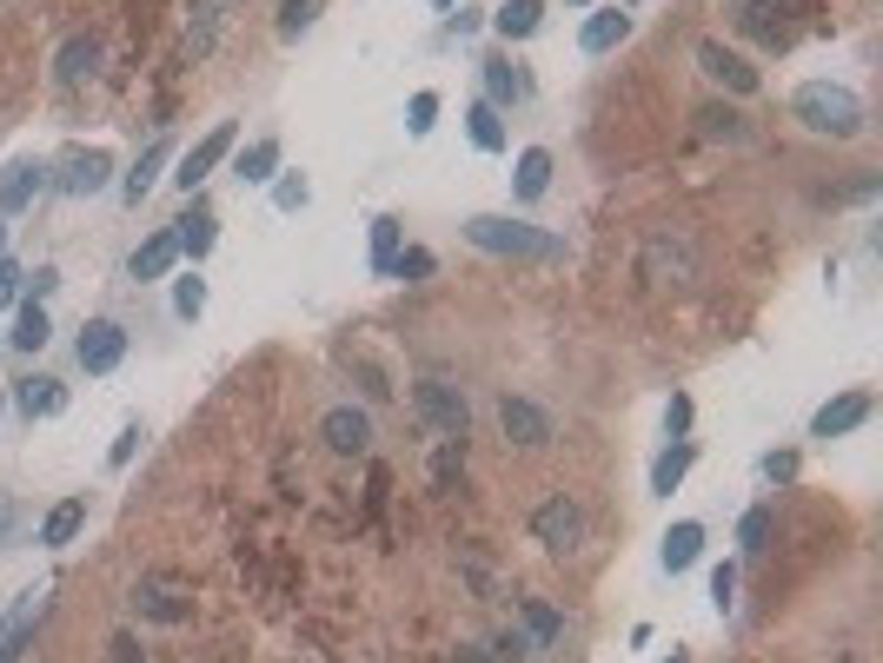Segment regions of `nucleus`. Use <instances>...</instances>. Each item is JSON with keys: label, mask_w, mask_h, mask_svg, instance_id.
Listing matches in <instances>:
<instances>
[{"label": "nucleus", "mask_w": 883, "mask_h": 663, "mask_svg": "<svg viewBox=\"0 0 883 663\" xmlns=\"http://www.w3.org/2000/svg\"><path fill=\"white\" fill-rule=\"evenodd\" d=\"M432 7H439V13H445V7H452V0H432Z\"/></svg>", "instance_id": "51"}, {"label": "nucleus", "mask_w": 883, "mask_h": 663, "mask_svg": "<svg viewBox=\"0 0 883 663\" xmlns=\"http://www.w3.org/2000/svg\"><path fill=\"white\" fill-rule=\"evenodd\" d=\"M432 120H439V93L425 86V93H412V106H405V133H412V139H425V133H432Z\"/></svg>", "instance_id": "33"}, {"label": "nucleus", "mask_w": 883, "mask_h": 663, "mask_svg": "<svg viewBox=\"0 0 883 663\" xmlns=\"http://www.w3.org/2000/svg\"><path fill=\"white\" fill-rule=\"evenodd\" d=\"M13 299H20V266H13V259H0V312H7Z\"/></svg>", "instance_id": "44"}, {"label": "nucleus", "mask_w": 883, "mask_h": 663, "mask_svg": "<svg viewBox=\"0 0 883 663\" xmlns=\"http://www.w3.org/2000/svg\"><path fill=\"white\" fill-rule=\"evenodd\" d=\"M492 27H499V40H532L545 27V0H505L492 13Z\"/></svg>", "instance_id": "23"}, {"label": "nucleus", "mask_w": 883, "mask_h": 663, "mask_svg": "<svg viewBox=\"0 0 883 663\" xmlns=\"http://www.w3.org/2000/svg\"><path fill=\"white\" fill-rule=\"evenodd\" d=\"M499 432H505V445H518V452H538V445H552V412L545 405H532V398H499Z\"/></svg>", "instance_id": "6"}, {"label": "nucleus", "mask_w": 883, "mask_h": 663, "mask_svg": "<svg viewBox=\"0 0 883 663\" xmlns=\"http://www.w3.org/2000/svg\"><path fill=\"white\" fill-rule=\"evenodd\" d=\"M166 159H173V139H153V146H146V153L133 159V173L120 179V193H126V199L140 206V199L153 193V179H160V166H166Z\"/></svg>", "instance_id": "20"}, {"label": "nucleus", "mask_w": 883, "mask_h": 663, "mask_svg": "<svg viewBox=\"0 0 883 663\" xmlns=\"http://www.w3.org/2000/svg\"><path fill=\"white\" fill-rule=\"evenodd\" d=\"M698 551H705V525H691V518H685V525H671V531H665V551H658V558H665V571L678 578V571H691V564H698Z\"/></svg>", "instance_id": "22"}, {"label": "nucleus", "mask_w": 883, "mask_h": 663, "mask_svg": "<svg viewBox=\"0 0 883 663\" xmlns=\"http://www.w3.org/2000/svg\"><path fill=\"white\" fill-rule=\"evenodd\" d=\"M665 663H691V657H685V651H671V657H665Z\"/></svg>", "instance_id": "50"}, {"label": "nucleus", "mask_w": 883, "mask_h": 663, "mask_svg": "<svg viewBox=\"0 0 883 663\" xmlns=\"http://www.w3.org/2000/svg\"><path fill=\"white\" fill-rule=\"evenodd\" d=\"M233 139H239V126H233V120L206 126V133H199V139H193V146L179 153V173H173V179H179V186L193 193V186H199V179H206V173H213V166H219V159L233 153Z\"/></svg>", "instance_id": "7"}, {"label": "nucleus", "mask_w": 883, "mask_h": 663, "mask_svg": "<svg viewBox=\"0 0 883 663\" xmlns=\"http://www.w3.org/2000/svg\"><path fill=\"white\" fill-rule=\"evenodd\" d=\"M13 525H20V498H13V491H0V551L13 545Z\"/></svg>", "instance_id": "43"}, {"label": "nucleus", "mask_w": 883, "mask_h": 663, "mask_svg": "<svg viewBox=\"0 0 883 663\" xmlns=\"http://www.w3.org/2000/svg\"><path fill=\"white\" fill-rule=\"evenodd\" d=\"M632 40V13L625 7H605V13H592L585 27H578V46L585 53H612V46H625Z\"/></svg>", "instance_id": "16"}, {"label": "nucleus", "mask_w": 883, "mask_h": 663, "mask_svg": "<svg viewBox=\"0 0 883 663\" xmlns=\"http://www.w3.org/2000/svg\"><path fill=\"white\" fill-rule=\"evenodd\" d=\"M80 525H86V498H60V505L40 518V545H47V551H60V545H73V538H80Z\"/></svg>", "instance_id": "18"}, {"label": "nucleus", "mask_w": 883, "mask_h": 663, "mask_svg": "<svg viewBox=\"0 0 883 663\" xmlns=\"http://www.w3.org/2000/svg\"><path fill=\"white\" fill-rule=\"evenodd\" d=\"M711 604H718V611L738 604V564H718V571H711Z\"/></svg>", "instance_id": "39"}, {"label": "nucleus", "mask_w": 883, "mask_h": 663, "mask_svg": "<svg viewBox=\"0 0 883 663\" xmlns=\"http://www.w3.org/2000/svg\"><path fill=\"white\" fill-rule=\"evenodd\" d=\"M738 545H745L751 558H758V551L771 545V511H764V505H751V511L738 518Z\"/></svg>", "instance_id": "32"}, {"label": "nucleus", "mask_w": 883, "mask_h": 663, "mask_svg": "<svg viewBox=\"0 0 883 663\" xmlns=\"http://www.w3.org/2000/svg\"><path fill=\"white\" fill-rule=\"evenodd\" d=\"M479 73H485V100H492V106H518V100L532 93V80L518 73V60H512V53H485V60H479Z\"/></svg>", "instance_id": "12"}, {"label": "nucleus", "mask_w": 883, "mask_h": 663, "mask_svg": "<svg viewBox=\"0 0 883 663\" xmlns=\"http://www.w3.org/2000/svg\"><path fill=\"white\" fill-rule=\"evenodd\" d=\"M53 73H60L66 86H80V80H93V73H100V40H93V33H73V40L60 46V60H53Z\"/></svg>", "instance_id": "17"}, {"label": "nucleus", "mask_w": 883, "mask_h": 663, "mask_svg": "<svg viewBox=\"0 0 883 663\" xmlns=\"http://www.w3.org/2000/svg\"><path fill=\"white\" fill-rule=\"evenodd\" d=\"M665 432H671V438L691 432V398H685V392H671V405H665Z\"/></svg>", "instance_id": "40"}, {"label": "nucleus", "mask_w": 883, "mask_h": 663, "mask_svg": "<svg viewBox=\"0 0 883 663\" xmlns=\"http://www.w3.org/2000/svg\"><path fill=\"white\" fill-rule=\"evenodd\" d=\"M665 266H671L678 279H691V246H685V239H665V232H658V239L645 246V279H658Z\"/></svg>", "instance_id": "26"}, {"label": "nucleus", "mask_w": 883, "mask_h": 663, "mask_svg": "<svg viewBox=\"0 0 883 663\" xmlns=\"http://www.w3.org/2000/svg\"><path fill=\"white\" fill-rule=\"evenodd\" d=\"M73 359H80V372H113L120 359H126V325L120 319H93V325H80V339H73Z\"/></svg>", "instance_id": "5"}, {"label": "nucleus", "mask_w": 883, "mask_h": 663, "mask_svg": "<svg viewBox=\"0 0 883 663\" xmlns=\"http://www.w3.org/2000/svg\"><path fill=\"white\" fill-rule=\"evenodd\" d=\"M0 259H7V219H0Z\"/></svg>", "instance_id": "49"}, {"label": "nucleus", "mask_w": 883, "mask_h": 663, "mask_svg": "<svg viewBox=\"0 0 883 663\" xmlns=\"http://www.w3.org/2000/svg\"><path fill=\"white\" fill-rule=\"evenodd\" d=\"M106 179H113V159H106V153H100V146H86V153H73V159H66V166H60V179H53V186H60V193H73V199H80V193H100V186H106Z\"/></svg>", "instance_id": "13"}, {"label": "nucleus", "mask_w": 883, "mask_h": 663, "mask_svg": "<svg viewBox=\"0 0 883 663\" xmlns=\"http://www.w3.org/2000/svg\"><path fill=\"white\" fill-rule=\"evenodd\" d=\"M312 20H319V0H279V33L286 40H299Z\"/></svg>", "instance_id": "35"}, {"label": "nucleus", "mask_w": 883, "mask_h": 663, "mask_svg": "<svg viewBox=\"0 0 883 663\" xmlns=\"http://www.w3.org/2000/svg\"><path fill=\"white\" fill-rule=\"evenodd\" d=\"M871 418V392H844V398H831L818 418H811V438H844V432H858Z\"/></svg>", "instance_id": "14"}, {"label": "nucleus", "mask_w": 883, "mask_h": 663, "mask_svg": "<svg viewBox=\"0 0 883 663\" xmlns=\"http://www.w3.org/2000/svg\"><path fill=\"white\" fill-rule=\"evenodd\" d=\"M133 611H140V618H153V624H179L193 604H186V598H173V591H160V584H140V591H133Z\"/></svg>", "instance_id": "28"}, {"label": "nucleus", "mask_w": 883, "mask_h": 663, "mask_svg": "<svg viewBox=\"0 0 883 663\" xmlns=\"http://www.w3.org/2000/svg\"><path fill=\"white\" fill-rule=\"evenodd\" d=\"M273 173H279V139H253V146L233 159V179H239V186H273Z\"/></svg>", "instance_id": "19"}, {"label": "nucleus", "mask_w": 883, "mask_h": 663, "mask_svg": "<svg viewBox=\"0 0 883 663\" xmlns=\"http://www.w3.org/2000/svg\"><path fill=\"white\" fill-rule=\"evenodd\" d=\"M40 193H47V166H40V159H7V166H0V219L27 213Z\"/></svg>", "instance_id": "8"}, {"label": "nucleus", "mask_w": 883, "mask_h": 663, "mask_svg": "<svg viewBox=\"0 0 883 663\" xmlns=\"http://www.w3.org/2000/svg\"><path fill=\"white\" fill-rule=\"evenodd\" d=\"M53 286H60V272H53V266H40V272H33V292H27V299H33V305H40V299H47V292H53Z\"/></svg>", "instance_id": "45"}, {"label": "nucleus", "mask_w": 883, "mask_h": 663, "mask_svg": "<svg viewBox=\"0 0 883 663\" xmlns=\"http://www.w3.org/2000/svg\"><path fill=\"white\" fill-rule=\"evenodd\" d=\"M525 638H532V644H552V638H558V611L538 604V598H525Z\"/></svg>", "instance_id": "34"}, {"label": "nucleus", "mask_w": 883, "mask_h": 663, "mask_svg": "<svg viewBox=\"0 0 883 663\" xmlns=\"http://www.w3.org/2000/svg\"><path fill=\"white\" fill-rule=\"evenodd\" d=\"M791 113L811 126V133H831V139H858L864 133V100L838 80H811L791 93Z\"/></svg>", "instance_id": "1"}, {"label": "nucleus", "mask_w": 883, "mask_h": 663, "mask_svg": "<svg viewBox=\"0 0 883 663\" xmlns=\"http://www.w3.org/2000/svg\"><path fill=\"white\" fill-rule=\"evenodd\" d=\"M113 663H140V644L133 638H113Z\"/></svg>", "instance_id": "47"}, {"label": "nucleus", "mask_w": 883, "mask_h": 663, "mask_svg": "<svg viewBox=\"0 0 883 663\" xmlns=\"http://www.w3.org/2000/svg\"><path fill=\"white\" fill-rule=\"evenodd\" d=\"M492 657H512V663H525V657H532V638H525V631H505V638L492 644Z\"/></svg>", "instance_id": "42"}, {"label": "nucleus", "mask_w": 883, "mask_h": 663, "mask_svg": "<svg viewBox=\"0 0 883 663\" xmlns=\"http://www.w3.org/2000/svg\"><path fill=\"white\" fill-rule=\"evenodd\" d=\"M698 126H705V139H731V146H738V139L751 133L738 106H705V113H698Z\"/></svg>", "instance_id": "30"}, {"label": "nucleus", "mask_w": 883, "mask_h": 663, "mask_svg": "<svg viewBox=\"0 0 883 663\" xmlns=\"http://www.w3.org/2000/svg\"><path fill=\"white\" fill-rule=\"evenodd\" d=\"M319 438H326L339 458H359V452L372 445V418H366L359 405H332V412L319 418Z\"/></svg>", "instance_id": "10"}, {"label": "nucleus", "mask_w": 883, "mask_h": 663, "mask_svg": "<svg viewBox=\"0 0 883 663\" xmlns=\"http://www.w3.org/2000/svg\"><path fill=\"white\" fill-rule=\"evenodd\" d=\"M572 7H592V0H572Z\"/></svg>", "instance_id": "52"}, {"label": "nucleus", "mask_w": 883, "mask_h": 663, "mask_svg": "<svg viewBox=\"0 0 883 663\" xmlns=\"http://www.w3.org/2000/svg\"><path fill=\"white\" fill-rule=\"evenodd\" d=\"M465 126H472V146H479V153H499V146H505V120H499V106H492V100H472Z\"/></svg>", "instance_id": "29"}, {"label": "nucleus", "mask_w": 883, "mask_h": 663, "mask_svg": "<svg viewBox=\"0 0 883 663\" xmlns=\"http://www.w3.org/2000/svg\"><path fill=\"white\" fill-rule=\"evenodd\" d=\"M465 239L479 252H499V259H565V239H552V232H538L525 219H499V213H472Z\"/></svg>", "instance_id": "2"}, {"label": "nucleus", "mask_w": 883, "mask_h": 663, "mask_svg": "<svg viewBox=\"0 0 883 663\" xmlns=\"http://www.w3.org/2000/svg\"><path fill=\"white\" fill-rule=\"evenodd\" d=\"M306 199H312V186H306V179H299V173H292V179H279V186H273V206H279V213H299V206H306Z\"/></svg>", "instance_id": "38"}, {"label": "nucleus", "mask_w": 883, "mask_h": 663, "mask_svg": "<svg viewBox=\"0 0 883 663\" xmlns=\"http://www.w3.org/2000/svg\"><path fill=\"white\" fill-rule=\"evenodd\" d=\"M173 312H179V319H199V312H206V286H199V279H179V286H173Z\"/></svg>", "instance_id": "37"}, {"label": "nucleus", "mask_w": 883, "mask_h": 663, "mask_svg": "<svg viewBox=\"0 0 883 663\" xmlns=\"http://www.w3.org/2000/svg\"><path fill=\"white\" fill-rule=\"evenodd\" d=\"M47 339H53V325H47V312L27 299V305L13 312V332H7V345H13V352H40Z\"/></svg>", "instance_id": "27"}, {"label": "nucleus", "mask_w": 883, "mask_h": 663, "mask_svg": "<svg viewBox=\"0 0 883 663\" xmlns=\"http://www.w3.org/2000/svg\"><path fill=\"white\" fill-rule=\"evenodd\" d=\"M399 259V219H372V272H392Z\"/></svg>", "instance_id": "31"}, {"label": "nucleus", "mask_w": 883, "mask_h": 663, "mask_svg": "<svg viewBox=\"0 0 883 663\" xmlns=\"http://www.w3.org/2000/svg\"><path fill=\"white\" fill-rule=\"evenodd\" d=\"M173 259H179V239H173V226H160V232H146V239L133 246V259H126V279L153 286V279H166V272H173Z\"/></svg>", "instance_id": "11"}, {"label": "nucleus", "mask_w": 883, "mask_h": 663, "mask_svg": "<svg viewBox=\"0 0 883 663\" xmlns=\"http://www.w3.org/2000/svg\"><path fill=\"white\" fill-rule=\"evenodd\" d=\"M545 186H552V153L545 146H525L518 166H512V193L518 199H545Z\"/></svg>", "instance_id": "21"}, {"label": "nucleus", "mask_w": 883, "mask_h": 663, "mask_svg": "<svg viewBox=\"0 0 883 663\" xmlns=\"http://www.w3.org/2000/svg\"><path fill=\"white\" fill-rule=\"evenodd\" d=\"M173 239H179V252L206 259V252H213V239H219V219H213L206 206H193L186 219H173Z\"/></svg>", "instance_id": "24"}, {"label": "nucleus", "mask_w": 883, "mask_h": 663, "mask_svg": "<svg viewBox=\"0 0 883 663\" xmlns=\"http://www.w3.org/2000/svg\"><path fill=\"white\" fill-rule=\"evenodd\" d=\"M532 538H538L552 558H572V551L585 545V505H578L572 491H552V498L532 511Z\"/></svg>", "instance_id": "3"}, {"label": "nucleus", "mask_w": 883, "mask_h": 663, "mask_svg": "<svg viewBox=\"0 0 883 663\" xmlns=\"http://www.w3.org/2000/svg\"><path fill=\"white\" fill-rule=\"evenodd\" d=\"M698 66H705L718 86H731V93H758V66H751L745 53H731L725 40H698Z\"/></svg>", "instance_id": "9"}, {"label": "nucleus", "mask_w": 883, "mask_h": 663, "mask_svg": "<svg viewBox=\"0 0 883 663\" xmlns=\"http://www.w3.org/2000/svg\"><path fill=\"white\" fill-rule=\"evenodd\" d=\"M791 472H798V458H791V452H771V458H764V478H791Z\"/></svg>", "instance_id": "46"}, {"label": "nucleus", "mask_w": 883, "mask_h": 663, "mask_svg": "<svg viewBox=\"0 0 883 663\" xmlns=\"http://www.w3.org/2000/svg\"><path fill=\"white\" fill-rule=\"evenodd\" d=\"M133 452H140V425H126V432L113 438V452H106V465H113V472H126V465H133Z\"/></svg>", "instance_id": "41"}, {"label": "nucleus", "mask_w": 883, "mask_h": 663, "mask_svg": "<svg viewBox=\"0 0 883 663\" xmlns=\"http://www.w3.org/2000/svg\"><path fill=\"white\" fill-rule=\"evenodd\" d=\"M452 663H492V651H459Z\"/></svg>", "instance_id": "48"}, {"label": "nucleus", "mask_w": 883, "mask_h": 663, "mask_svg": "<svg viewBox=\"0 0 883 663\" xmlns=\"http://www.w3.org/2000/svg\"><path fill=\"white\" fill-rule=\"evenodd\" d=\"M432 252L425 246H399V259H392V279H432Z\"/></svg>", "instance_id": "36"}, {"label": "nucleus", "mask_w": 883, "mask_h": 663, "mask_svg": "<svg viewBox=\"0 0 883 663\" xmlns=\"http://www.w3.org/2000/svg\"><path fill=\"white\" fill-rule=\"evenodd\" d=\"M691 458H698V445H691V438H678V445H671V452H665V458L651 465V491H658V498H671V491L685 485V472H691Z\"/></svg>", "instance_id": "25"}, {"label": "nucleus", "mask_w": 883, "mask_h": 663, "mask_svg": "<svg viewBox=\"0 0 883 663\" xmlns=\"http://www.w3.org/2000/svg\"><path fill=\"white\" fill-rule=\"evenodd\" d=\"M412 405H419V418H425L439 438H465V432H472V405H465V392L445 385V379H419V385H412Z\"/></svg>", "instance_id": "4"}, {"label": "nucleus", "mask_w": 883, "mask_h": 663, "mask_svg": "<svg viewBox=\"0 0 883 663\" xmlns=\"http://www.w3.org/2000/svg\"><path fill=\"white\" fill-rule=\"evenodd\" d=\"M13 405H20V418H60V412H66V385L47 379V372H40V379H20V385H13Z\"/></svg>", "instance_id": "15"}]
</instances>
